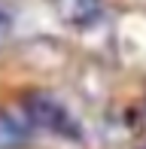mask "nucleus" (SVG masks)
<instances>
[{
  "label": "nucleus",
  "instance_id": "obj_1",
  "mask_svg": "<svg viewBox=\"0 0 146 149\" xmlns=\"http://www.w3.org/2000/svg\"><path fill=\"white\" fill-rule=\"evenodd\" d=\"M24 107V116H28L31 125L43 128V131H52L58 137H67V140H76L79 137V125L76 119L67 113V107L49 91H31L28 97L22 100Z\"/></svg>",
  "mask_w": 146,
  "mask_h": 149
},
{
  "label": "nucleus",
  "instance_id": "obj_2",
  "mask_svg": "<svg viewBox=\"0 0 146 149\" xmlns=\"http://www.w3.org/2000/svg\"><path fill=\"white\" fill-rule=\"evenodd\" d=\"M31 143V122L24 113L0 110V149H22Z\"/></svg>",
  "mask_w": 146,
  "mask_h": 149
},
{
  "label": "nucleus",
  "instance_id": "obj_3",
  "mask_svg": "<svg viewBox=\"0 0 146 149\" xmlns=\"http://www.w3.org/2000/svg\"><path fill=\"white\" fill-rule=\"evenodd\" d=\"M58 15L67 24H76V28H85V24L97 22L101 15V0H55Z\"/></svg>",
  "mask_w": 146,
  "mask_h": 149
},
{
  "label": "nucleus",
  "instance_id": "obj_4",
  "mask_svg": "<svg viewBox=\"0 0 146 149\" xmlns=\"http://www.w3.org/2000/svg\"><path fill=\"white\" fill-rule=\"evenodd\" d=\"M9 28H12L9 15H6V12H0V49H3V46H6V40H9Z\"/></svg>",
  "mask_w": 146,
  "mask_h": 149
}]
</instances>
